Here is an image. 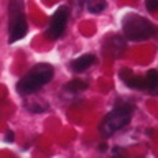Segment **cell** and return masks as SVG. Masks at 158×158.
I'll use <instances>...</instances> for the list:
<instances>
[{"label":"cell","instance_id":"8fae6325","mask_svg":"<svg viewBox=\"0 0 158 158\" xmlns=\"http://www.w3.org/2000/svg\"><path fill=\"white\" fill-rule=\"evenodd\" d=\"M25 107L33 114H41V112L48 110V102L46 101H31V102L25 104Z\"/></svg>","mask_w":158,"mask_h":158},{"label":"cell","instance_id":"52a82bcc","mask_svg":"<svg viewBox=\"0 0 158 158\" xmlns=\"http://www.w3.org/2000/svg\"><path fill=\"white\" fill-rule=\"evenodd\" d=\"M94 63H96V56H94V54H82V56L76 58L71 63V68H73V71H76V73H82V71H86V69L91 68Z\"/></svg>","mask_w":158,"mask_h":158},{"label":"cell","instance_id":"6da1fadb","mask_svg":"<svg viewBox=\"0 0 158 158\" xmlns=\"http://www.w3.org/2000/svg\"><path fill=\"white\" fill-rule=\"evenodd\" d=\"M53 66L48 63H38L30 69L28 74L18 81L17 84V92L20 96H31L41 89L44 84H48L53 79Z\"/></svg>","mask_w":158,"mask_h":158},{"label":"cell","instance_id":"5b68a950","mask_svg":"<svg viewBox=\"0 0 158 158\" xmlns=\"http://www.w3.org/2000/svg\"><path fill=\"white\" fill-rule=\"evenodd\" d=\"M68 20H69V7L63 5V7L56 8V12L53 13L51 20H49V28L46 31V36L49 40H58L66 30Z\"/></svg>","mask_w":158,"mask_h":158},{"label":"cell","instance_id":"3957f363","mask_svg":"<svg viewBox=\"0 0 158 158\" xmlns=\"http://www.w3.org/2000/svg\"><path fill=\"white\" fill-rule=\"evenodd\" d=\"M8 13V43H15L22 40L28 31V23L23 15V0H10Z\"/></svg>","mask_w":158,"mask_h":158},{"label":"cell","instance_id":"30bf717a","mask_svg":"<svg viewBox=\"0 0 158 158\" xmlns=\"http://www.w3.org/2000/svg\"><path fill=\"white\" fill-rule=\"evenodd\" d=\"M107 7L106 0H86V8L91 13H101Z\"/></svg>","mask_w":158,"mask_h":158},{"label":"cell","instance_id":"4fadbf2b","mask_svg":"<svg viewBox=\"0 0 158 158\" xmlns=\"http://www.w3.org/2000/svg\"><path fill=\"white\" fill-rule=\"evenodd\" d=\"M15 140V135H13V132H7V133H5V142H13Z\"/></svg>","mask_w":158,"mask_h":158},{"label":"cell","instance_id":"ba28073f","mask_svg":"<svg viewBox=\"0 0 158 158\" xmlns=\"http://www.w3.org/2000/svg\"><path fill=\"white\" fill-rule=\"evenodd\" d=\"M145 89L152 94H158V71L150 69L145 76Z\"/></svg>","mask_w":158,"mask_h":158},{"label":"cell","instance_id":"7a4b0ae2","mask_svg":"<svg viewBox=\"0 0 158 158\" xmlns=\"http://www.w3.org/2000/svg\"><path fill=\"white\" fill-rule=\"evenodd\" d=\"M122 30L125 38L132 40V41H143V40L152 38L156 33L155 25L150 20L135 13H127L122 18Z\"/></svg>","mask_w":158,"mask_h":158},{"label":"cell","instance_id":"277c9868","mask_svg":"<svg viewBox=\"0 0 158 158\" xmlns=\"http://www.w3.org/2000/svg\"><path fill=\"white\" fill-rule=\"evenodd\" d=\"M130 114H132V109L130 107H125V106H120V107H115L114 110H110L104 117V120L101 122V135L102 137H110L114 135L117 130H120L130 122Z\"/></svg>","mask_w":158,"mask_h":158},{"label":"cell","instance_id":"7c38bea8","mask_svg":"<svg viewBox=\"0 0 158 158\" xmlns=\"http://www.w3.org/2000/svg\"><path fill=\"white\" fill-rule=\"evenodd\" d=\"M145 7L148 12H156L158 10V0H145Z\"/></svg>","mask_w":158,"mask_h":158},{"label":"cell","instance_id":"9c48e42d","mask_svg":"<svg viewBox=\"0 0 158 158\" xmlns=\"http://www.w3.org/2000/svg\"><path fill=\"white\" fill-rule=\"evenodd\" d=\"M63 89H64V91H68V92H71V94L82 92V91H86V89H87V82L81 81V79H73V81H69Z\"/></svg>","mask_w":158,"mask_h":158},{"label":"cell","instance_id":"8992f818","mask_svg":"<svg viewBox=\"0 0 158 158\" xmlns=\"http://www.w3.org/2000/svg\"><path fill=\"white\" fill-rule=\"evenodd\" d=\"M118 76H120L122 82L125 84V86H128V87H132V89H145V77L137 76V74H133L132 71H128V69H122V71L118 73Z\"/></svg>","mask_w":158,"mask_h":158}]
</instances>
